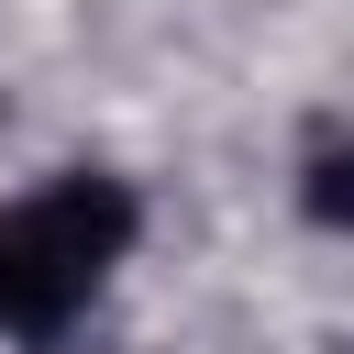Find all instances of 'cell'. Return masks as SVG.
Returning a JSON list of instances; mask_svg holds the SVG:
<instances>
[{
    "instance_id": "obj_1",
    "label": "cell",
    "mask_w": 354,
    "mask_h": 354,
    "mask_svg": "<svg viewBox=\"0 0 354 354\" xmlns=\"http://www.w3.org/2000/svg\"><path fill=\"white\" fill-rule=\"evenodd\" d=\"M122 254H133V188H122V177L66 166L55 188L11 199V210H0V332H11V343L66 332V321L111 288Z\"/></svg>"
},
{
    "instance_id": "obj_2",
    "label": "cell",
    "mask_w": 354,
    "mask_h": 354,
    "mask_svg": "<svg viewBox=\"0 0 354 354\" xmlns=\"http://www.w3.org/2000/svg\"><path fill=\"white\" fill-rule=\"evenodd\" d=\"M299 210L321 232H354V133H321L310 166H299Z\"/></svg>"
}]
</instances>
